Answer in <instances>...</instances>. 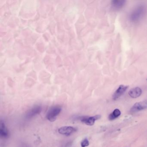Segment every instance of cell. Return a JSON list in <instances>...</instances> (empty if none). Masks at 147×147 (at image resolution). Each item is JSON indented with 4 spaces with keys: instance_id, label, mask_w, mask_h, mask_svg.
Here are the masks:
<instances>
[{
    "instance_id": "1",
    "label": "cell",
    "mask_w": 147,
    "mask_h": 147,
    "mask_svg": "<svg viewBox=\"0 0 147 147\" xmlns=\"http://www.w3.org/2000/svg\"><path fill=\"white\" fill-rule=\"evenodd\" d=\"M146 12L147 8L145 5L143 4L138 5L130 13L129 19L132 23H138L144 17Z\"/></svg>"
},
{
    "instance_id": "2",
    "label": "cell",
    "mask_w": 147,
    "mask_h": 147,
    "mask_svg": "<svg viewBox=\"0 0 147 147\" xmlns=\"http://www.w3.org/2000/svg\"><path fill=\"white\" fill-rule=\"evenodd\" d=\"M62 108L60 106L55 105L49 109L46 115V118L51 122H54L57 116L61 111Z\"/></svg>"
},
{
    "instance_id": "3",
    "label": "cell",
    "mask_w": 147,
    "mask_h": 147,
    "mask_svg": "<svg viewBox=\"0 0 147 147\" xmlns=\"http://www.w3.org/2000/svg\"><path fill=\"white\" fill-rule=\"evenodd\" d=\"M100 117L101 116L100 115H96L92 117L82 116L79 117V119L83 123L91 126L94 124L95 121L100 119Z\"/></svg>"
},
{
    "instance_id": "4",
    "label": "cell",
    "mask_w": 147,
    "mask_h": 147,
    "mask_svg": "<svg viewBox=\"0 0 147 147\" xmlns=\"http://www.w3.org/2000/svg\"><path fill=\"white\" fill-rule=\"evenodd\" d=\"M147 109V99L136 103L131 108V113L138 112Z\"/></svg>"
},
{
    "instance_id": "5",
    "label": "cell",
    "mask_w": 147,
    "mask_h": 147,
    "mask_svg": "<svg viewBox=\"0 0 147 147\" xmlns=\"http://www.w3.org/2000/svg\"><path fill=\"white\" fill-rule=\"evenodd\" d=\"M42 107L39 105H36L31 108L26 112V117L27 119L32 118L41 113Z\"/></svg>"
},
{
    "instance_id": "6",
    "label": "cell",
    "mask_w": 147,
    "mask_h": 147,
    "mask_svg": "<svg viewBox=\"0 0 147 147\" xmlns=\"http://www.w3.org/2000/svg\"><path fill=\"white\" fill-rule=\"evenodd\" d=\"M77 129L72 126H64L59 128L58 131L60 134L66 136H69L76 131Z\"/></svg>"
},
{
    "instance_id": "7",
    "label": "cell",
    "mask_w": 147,
    "mask_h": 147,
    "mask_svg": "<svg viewBox=\"0 0 147 147\" xmlns=\"http://www.w3.org/2000/svg\"><path fill=\"white\" fill-rule=\"evenodd\" d=\"M129 86H127L123 85L119 86L113 93L112 96L113 99L114 100H117L119 98L126 92Z\"/></svg>"
},
{
    "instance_id": "8",
    "label": "cell",
    "mask_w": 147,
    "mask_h": 147,
    "mask_svg": "<svg viewBox=\"0 0 147 147\" xmlns=\"http://www.w3.org/2000/svg\"><path fill=\"white\" fill-rule=\"evenodd\" d=\"M0 136L3 138H7L10 136L9 130L6 126L5 124L2 120L1 121L0 124Z\"/></svg>"
},
{
    "instance_id": "9",
    "label": "cell",
    "mask_w": 147,
    "mask_h": 147,
    "mask_svg": "<svg viewBox=\"0 0 147 147\" xmlns=\"http://www.w3.org/2000/svg\"><path fill=\"white\" fill-rule=\"evenodd\" d=\"M126 4L125 0H113L111 2L112 7L116 10H119L123 8Z\"/></svg>"
},
{
    "instance_id": "10",
    "label": "cell",
    "mask_w": 147,
    "mask_h": 147,
    "mask_svg": "<svg viewBox=\"0 0 147 147\" xmlns=\"http://www.w3.org/2000/svg\"><path fill=\"white\" fill-rule=\"evenodd\" d=\"M142 91L140 88L135 87L131 89L129 92V94L131 98H136L141 96Z\"/></svg>"
},
{
    "instance_id": "11",
    "label": "cell",
    "mask_w": 147,
    "mask_h": 147,
    "mask_svg": "<svg viewBox=\"0 0 147 147\" xmlns=\"http://www.w3.org/2000/svg\"><path fill=\"white\" fill-rule=\"evenodd\" d=\"M121 114V112L119 109H116L111 113L108 117V119L110 120H113L115 119L118 117Z\"/></svg>"
},
{
    "instance_id": "12",
    "label": "cell",
    "mask_w": 147,
    "mask_h": 147,
    "mask_svg": "<svg viewBox=\"0 0 147 147\" xmlns=\"http://www.w3.org/2000/svg\"><path fill=\"white\" fill-rule=\"evenodd\" d=\"M89 144V142L88 139L87 138H84L82 140L81 142V147H86Z\"/></svg>"
},
{
    "instance_id": "13",
    "label": "cell",
    "mask_w": 147,
    "mask_h": 147,
    "mask_svg": "<svg viewBox=\"0 0 147 147\" xmlns=\"http://www.w3.org/2000/svg\"><path fill=\"white\" fill-rule=\"evenodd\" d=\"M72 142H66V143L63 144L61 147H71V146H72Z\"/></svg>"
}]
</instances>
